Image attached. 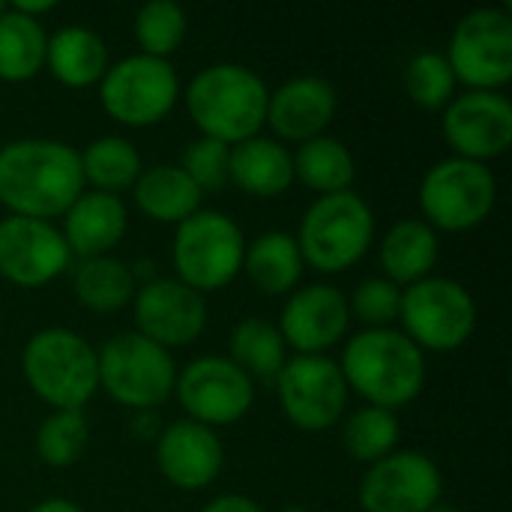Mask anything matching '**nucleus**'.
Wrapping results in <instances>:
<instances>
[{"label": "nucleus", "mask_w": 512, "mask_h": 512, "mask_svg": "<svg viewBox=\"0 0 512 512\" xmlns=\"http://www.w3.org/2000/svg\"><path fill=\"white\" fill-rule=\"evenodd\" d=\"M453 156L486 162L512 144V102L504 90H465L450 99L441 120Z\"/></svg>", "instance_id": "16"}, {"label": "nucleus", "mask_w": 512, "mask_h": 512, "mask_svg": "<svg viewBox=\"0 0 512 512\" xmlns=\"http://www.w3.org/2000/svg\"><path fill=\"white\" fill-rule=\"evenodd\" d=\"M186 9L174 0H150L135 12V42L141 54L168 60L186 39Z\"/></svg>", "instance_id": "33"}, {"label": "nucleus", "mask_w": 512, "mask_h": 512, "mask_svg": "<svg viewBox=\"0 0 512 512\" xmlns=\"http://www.w3.org/2000/svg\"><path fill=\"white\" fill-rule=\"evenodd\" d=\"M129 213L120 195L108 192H81L69 210L63 213V240L72 252V258H99L108 255L126 234Z\"/></svg>", "instance_id": "21"}, {"label": "nucleus", "mask_w": 512, "mask_h": 512, "mask_svg": "<svg viewBox=\"0 0 512 512\" xmlns=\"http://www.w3.org/2000/svg\"><path fill=\"white\" fill-rule=\"evenodd\" d=\"M180 99V78L171 60L129 54L108 66L99 81V102L105 114L123 126L144 129L171 114Z\"/></svg>", "instance_id": "10"}, {"label": "nucleus", "mask_w": 512, "mask_h": 512, "mask_svg": "<svg viewBox=\"0 0 512 512\" xmlns=\"http://www.w3.org/2000/svg\"><path fill=\"white\" fill-rule=\"evenodd\" d=\"M30 512H84L78 504H72L69 498H45L39 501Z\"/></svg>", "instance_id": "40"}, {"label": "nucleus", "mask_w": 512, "mask_h": 512, "mask_svg": "<svg viewBox=\"0 0 512 512\" xmlns=\"http://www.w3.org/2000/svg\"><path fill=\"white\" fill-rule=\"evenodd\" d=\"M3 9H6V3H0V12H3Z\"/></svg>", "instance_id": "43"}, {"label": "nucleus", "mask_w": 512, "mask_h": 512, "mask_svg": "<svg viewBox=\"0 0 512 512\" xmlns=\"http://www.w3.org/2000/svg\"><path fill=\"white\" fill-rule=\"evenodd\" d=\"M78 156H81L84 183H90L96 192H108V195L132 189L138 174L144 171L141 153L123 135H99L84 150H78Z\"/></svg>", "instance_id": "30"}, {"label": "nucleus", "mask_w": 512, "mask_h": 512, "mask_svg": "<svg viewBox=\"0 0 512 512\" xmlns=\"http://www.w3.org/2000/svg\"><path fill=\"white\" fill-rule=\"evenodd\" d=\"M183 99L195 129L204 138L234 147L261 132L270 87L255 69L222 60L195 72Z\"/></svg>", "instance_id": "2"}, {"label": "nucleus", "mask_w": 512, "mask_h": 512, "mask_svg": "<svg viewBox=\"0 0 512 512\" xmlns=\"http://www.w3.org/2000/svg\"><path fill=\"white\" fill-rule=\"evenodd\" d=\"M72 252L54 222L6 216L0 219V276L18 288H42L57 279Z\"/></svg>", "instance_id": "17"}, {"label": "nucleus", "mask_w": 512, "mask_h": 512, "mask_svg": "<svg viewBox=\"0 0 512 512\" xmlns=\"http://www.w3.org/2000/svg\"><path fill=\"white\" fill-rule=\"evenodd\" d=\"M402 333L420 351H456L477 327V303L453 276H426L402 288Z\"/></svg>", "instance_id": "8"}, {"label": "nucleus", "mask_w": 512, "mask_h": 512, "mask_svg": "<svg viewBox=\"0 0 512 512\" xmlns=\"http://www.w3.org/2000/svg\"><path fill=\"white\" fill-rule=\"evenodd\" d=\"M276 396L288 423L303 432L333 429L348 408V384L339 369V360L327 354H294L282 366Z\"/></svg>", "instance_id": "12"}, {"label": "nucleus", "mask_w": 512, "mask_h": 512, "mask_svg": "<svg viewBox=\"0 0 512 512\" xmlns=\"http://www.w3.org/2000/svg\"><path fill=\"white\" fill-rule=\"evenodd\" d=\"M294 240L303 264L318 273H342L369 252L375 240V213L354 189L318 195L306 207Z\"/></svg>", "instance_id": "5"}, {"label": "nucleus", "mask_w": 512, "mask_h": 512, "mask_svg": "<svg viewBox=\"0 0 512 512\" xmlns=\"http://www.w3.org/2000/svg\"><path fill=\"white\" fill-rule=\"evenodd\" d=\"M45 66L63 87H90L99 84L111 66L105 39L84 24H66L48 36Z\"/></svg>", "instance_id": "23"}, {"label": "nucleus", "mask_w": 512, "mask_h": 512, "mask_svg": "<svg viewBox=\"0 0 512 512\" xmlns=\"http://www.w3.org/2000/svg\"><path fill=\"white\" fill-rule=\"evenodd\" d=\"M156 465L174 489L201 492L222 474L225 447L210 426L177 420L168 423L156 438Z\"/></svg>", "instance_id": "19"}, {"label": "nucleus", "mask_w": 512, "mask_h": 512, "mask_svg": "<svg viewBox=\"0 0 512 512\" xmlns=\"http://www.w3.org/2000/svg\"><path fill=\"white\" fill-rule=\"evenodd\" d=\"M456 75L441 51H417L405 66V90L414 105L426 111H441L456 96Z\"/></svg>", "instance_id": "35"}, {"label": "nucleus", "mask_w": 512, "mask_h": 512, "mask_svg": "<svg viewBox=\"0 0 512 512\" xmlns=\"http://www.w3.org/2000/svg\"><path fill=\"white\" fill-rule=\"evenodd\" d=\"M348 390L375 408H405L426 387V354L396 327L360 330L339 360Z\"/></svg>", "instance_id": "3"}, {"label": "nucleus", "mask_w": 512, "mask_h": 512, "mask_svg": "<svg viewBox=\"0 0 512 512\" xmlns=\"http://www.w3.org/2000/svg\"><path fill=\"white\" fill-rule=\"evenodd\" d=\"M399 435H402V426H399L396 411L375 408V405H363L351 411L342 426L345 450L363 465H375L384 456H390L399 447Z\"/></svg>", "instance_id": "32"}, {"label": "nucleus", "mask_w": 512, "mask_h": 512, "mask_svg": "<svg viewBox=\"0 0 512 512\" xmlns=\"http://www.w3.org/2000/svg\"><path fill=\"white\" fill-rule=\"evenodd\" d=\"M138 291V276L132 267H126L114 255H99V258H84L72 270V294L75 300L96 312V315H111L120 312L132 303Z\"/></svg>", "instance_id": "27"}, {"label": "nucleus", "mask_w": 512, "mask_h": 512, "mask_svg": "<svg viewBox=\"0 0 512 512\" xmlns=\"http://www.w3.org/2000/svg\"><path fill=\"white\" fill-rule=\"evenodd\" d=\"M441 495V468L420 450H393L369 465L357 489L363 512H429Z\"/></svg>", "instance_id": "14"}, {"label": "nucleus", "mask_w": 512, "mask_h": 512, "mask_svg": "<svg viewBox=\"0 0 512 512\" xmlns=\"http://www.w3.org/2000/svg\"><path fill=\"white\" fill-rule=\"evenodd\" d=\"M174 393L186 420L201 426H231L243 420L255 402V381L228 357L204 354L177 372Z\"/></svg>", "instance_id": "13"}, {"label": "nucleus", "mask_w": 512, "mask_h": 512, "mask_svg": "<svg viewBox=\"0 0 512 512\" xmlns=\"http://www.w3.org/2000/svg\"><path fill=\"white\" fill-rule=\"evenodd\" d=\"M339 108L336 87L321 75H294L279 84L267 99L264 126L273 129L276 141L303 144L324 135Z\"/></svg>", "instance_id": "20"}, {"label": "nucleus", "mask_w": 512, "mask_h": 512, "mask_svg": "<svg viewBox=\"0 0 512 512\" xmlns=\"http://www.w3.org/2000/svg\"><path fill=\"white\" fill-rule=\"evenodd\" d=\"M48 33L42 21L15 12L9 3L0 12V81H30L45 66Z\"/></svg>", "instance_id": "29"}, {"label": "nucleus", "mask_w": 512, "mask_h": 512, "mask_svg": "<svg viewBox=\"0 0 512 512\" xmlns=\"http://www.w3.org/2000/svg\"><path fill=\"white\" fill-rule=\"evenodd\" d=\"M228 348V360H234L252 381L273 384L288 363V345L282 333L264 318H243L240 324H234Z\"/></svg>", "instance_id": "31"}, {"label": "nucleus", "mask_w": 512, "mask_h": 512, "mask_svg": "<svg viewBox=\"0 0 512 512\" xmlns=\"http://www.w3.org/2000/svg\"><path fill=\"white\" fill-rule=\"evenodd\" d=\"M303 255L288 231H264L252 243H246L243 270L252 285L267 297L291 294L303 276Z\"/></svg>", "instance_id": "26"}, {"label": "nucleus", "mask_w": 512, "mask_h": 512, "mask_svg": "<svg viewBox=\"0 0 512 512\" xmlns=\"http://www.w3.org/2000/svg\"><path fill=\"white\" fill-rule=\"evenodd\" d=\"M282 512H306L303 507H288V510H282Z\"/></svg>", "instance_id": "42"}, {"label": "nucleus", "mask_w": 512, "mask_h": 512, "mask_svg": "<svg viewBox=\"0 0 512 512\" xmlns=\"http://www.w3.org/2000/svg\"><path fill=\"white\" fill-rule=\"evenodd\" d=\"M228 156H231V147L228 144H222L216 138L198 135L183 150L180 168L201 189V195H207V192H219L228 183Z\"/></svg>", "instance_id": "37"}, {"label": "nucleus", "mask_w": 512, "mask_h": 512, "mask_svg": "<svg viewBox=\"0 0 512 512\" xmlns=\"http://www.w3.org/2000/svg\"><path fill=\"white\" fill-rule=\"evenodd\" d=\"M135 204L144 216L165 225H180L192 213L201 210V189L189 180V174L180 165L162 162L153 168H144L132 186Z\"/></svg>", "instance_id": "25"}, {"label": "nucleus", "mask_w": 512, "mask_h": 512, "mask_svg": "<svg viewBox=\"0 0 512 512\" xmlns=\"http://www.w3.org/2000/svg\"><path fill=\"white\" fill-rule=\"evenodd\" d=\"M498 201V180L486 162L447 156L420 180L423 222L435 231H471L489 219Z\"/></svg>", "instance_id": "9"}, {"label": "nucleus", "mask_w": 512, "mask_h": 512, "mask_svg": "<svg viewBox=\"0 0 512 512\" xmlns=\"http://www.w3.org/2000/svg\"><path fill=\"white\" fill-rule=\"evenodd\" d=\"M27 387L54 411H81L99 390L96 348L69 327L33 333L21 351Z\"/></svg>", "instance_id": "4"}, {"label": "nucleus", "mask_w": 512, "mask_h": 512, "mask_svg": "<svg viewBox=\"0 0 512 512\" xmlns=\"http://www.w3.org/2000/svg\"><path fill=\"white\" fill-rule=\"evenodd\" d=\"M447 63L468 90H504L512 81V15L507 6H480L450 33Z\"/></svg>", "instance_id": "11"}, {"label": "nucleus", "mask_w": 512, "mask_h": 512, "mask_svg": "<svg viewBox=\"0 0 512 512\" xmlns=\"http://www.w3.org/2000/svg\"><path fill=\"white\" fill-rule=\"evenodd\" d=\"M99 387L123 408L150 411L168 402L177 381L171 351L135 330L111 336L99 351Z\"/></svg>", "instance_id": "7"}, {"label": "nucleus", "mask_w": 512, "mask_h": 512, "mask_svg": "<svg viewBox=\"0 0 512 512\" xmlns=\"http://www.w3.org/2000/svg\"><path fill=\"white\" fill-rule=\"evenodd\" d=\"M348 297L327 282L294 288L279 312L276 330L297 354H324L348 333Z\"/></svg>", "instance_id": "18"}, {"label": "nucleus", "mask_w": 512, "mask_h": 512, "mask_svg": "<svg viewBox=\"0 0 512 512\" xmlns=\"http://www.w3.org/2000/svg\"><path fill=\"white\" fill-rule=\"evenodd\" d=\"M291 159H294V180H300L318 195L345 192L357 177L354 153L327 132L297 144V153H291Z\"/></svg>", "instance_id": "28"}, {"label": "nucleus", "mask_w": 512, "mask_h": 512, "mask_svg": "<svg viewBox=\"0 0 512 512\" xmlns=\"http://www.w3.org/2000/svg\"><path fill=\"white\" fill-rule=\"evenodd\" d=\"M228 183L252 198H279L294 183L291 150L276 138H246L231 147L228 156Z\"/></svg>", "instance_id": "22"}, {"label": "nucleus", "mask_w": 512, "mask_h": 512, "mask_svg": "<svg viewBox=\"0 0 512 512\" xmlns=\"http://www.w3.org/2000/svg\"><path fill=\"white\" fill-rule=\"evenodd\" d=\"M90 426L84 411H51L36 429V456L48 468H69L87 450Z\"/></svg>", "instance_id": "34"}, {"label": "nucleus", "mask_w": 512, "mask_h": 512, "mask_svg": "<svg viewBox=\"0 0 512 512\" xmlns=\"http://www.w3.org/2000/svg\"><path fill=\"white\" fill-rule=\"evenodd\" d=\"M84 192L81 156L60 138H15L0 147V204L12 216H63Z\"/></svg>", "instance_id": "1"}, {"label": "nucleus", "mask_w": 512, "mask_h": 512, "mask_svg": "<svg viewBox=\"0 0 512 512\" xmlns=\"http://www.w3.org/2000/svg\"><path fill=\"white\" fill-rule=\"evenodd\" d=\"M429 512H462V510H459V507H453V504H444V501H438V504H435V507H432Z\"/></svg>", "instance_id": "41"}, {"label": "nucleus", "mask_w": 512, "mask_h": 512, "mask_svg": "<svg viewBox=\"0 0 512 512\" xmlns=\"http://www.w3.org/2000/svg\"><path fill=\"white\" fill-rule=\"evenodd\" d=\"M441 255L438 231L423 219H399L381 240L378 258L384 279L399 288H408L426 276H432Z\"/></svg>", "instance_id": "24"}, {"label": "nucleus", "mask_w": 512, "mask_h": 512, "mask_svg": "<svg viewBox=\"0 0 512 512\" xmlns=\"http://www.w3.org/2000/svg\"><path fill=\"white\" fill-rule=\"evenodd\" d=\"M201 512H264L261 504L249 495H240V492H225V495H216L213 501L204 504Z\"/></svg>", "instance_id": "38"}, {"label": "nucleus", "mask_w": 512, "mask_h": 512, "mask_svg": "<svg viewBox=\"0 0 512 512\" xmlns=\"http://www.w3.org/2000/svg\"><path fill=\"white\" fill-rule=\"evenodd\" d=\"M54 0H15L12 3V9L15 12H21V15H30V18H36L39 21V15H48V12H54Z\"/></svg>", "instance_id": "39"}, {"label": "nucleus", "mask_w": 512, "mask_h": 512, "mask_svg": "<svg viewBox=\"0 0 512 512\" xmlns=\"http://www.w3.org/2000/svg\"><path fill=\"white\" fill-rule=\"evenodd\" d=\"M243 228L219 210H198L177 225L171 261L183 285L198 294L219 291L243 273Z\"/></svg>", "instance_id": "6"}, {"label": "nucleus", "mask_w": 512, "mask_h": 512, "mask_svg": "<svg viewBox=\"0 0 512 512\" xmlns=\"http://www.w3.org/2000/svg\"><path fill=\"white\" fill-rule=\"evenodd\" d=\"M135 333L162 345L186 348L207 327V300L174 276H156L138 285L132 297Z\"/></svg>", "instance_id": "15"}, {"label": "nucleus", "mask_w": 512, "mask_h": 512, "mask_svg": "<svg viewBox=\"0 0 512 512\" xmlns=\"http://www.w3.org/2000/svg\"><path fill=\"white\" fill-rule=\"evenodd\" d=\"M399 306H402V288L393 285L384 276H369L363 279L351 300H348V312L351 318L363 321L366 330L375 327H393L399 321Z\"/></svg>", "instance_id": "36"}]
</instances>
